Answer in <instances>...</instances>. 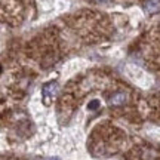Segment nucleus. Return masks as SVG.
Returning a JSON list of instances; mask_svg holds the SVG:
<instances>
[{"instance_id":"obj_2","label":"nucleus","mask_w":160,"mask_h":160,"mask_svg":"<svg viewBox=\"0 0 160 160\" xmlns=\"http://www.w3.org/2000/svg\"><path fill=\"white\" fill-rule=\"evenodd\" d=\"M128 101V93L126 92H116L113 93L111 97H110V105H113V107H119V105H123L126 104Z\"/></svg>"},{"instance_id":"obj_7","label":"nucleus","mask_w":160,"mask_h":160,"mask_svg":"<svg viewBox=\"0 0 160 160\" xmlns=\"http://www.w3.org/2000/svg\"><path fill=\"white\" fill-rule=\"evenodd\" d=\"M51 160H58V159H51Z\"/></svg>"},{"instance_id":"obj_3","label":"nucleus","mask_w":160,"mask_h":160,"mask_svg":"<svg viewBox=\"0 0 160 160\" xmlns=\"http://www.w3.org/2000/svg\"><path fill=\"white\" fill-rule=\"evenodd\" d=\"M144 9L150 15L160 12V0H145L144 2Z\"/></svg>"},{"instance_id":"obj_1","label":"nucleus","mask_w":160,"mask_h":160,"mask_svg":"<svg viewBox=\"0 0 160 160\" xmlns=\"http://www.w3.org/2000/svg\"><path fill=\"white\" fill-rule=\"evenodd\" d=\"M57 92H58L57 82H49V83H46V85L43 86V98H45L48 102L51 101V98H53L57 95Z\"/></svg>"},{"instance_id":"obj_4","label":"nucleus","mask_w":160,"mask_h":160,"mask_svg":"<svg viewBox=\"0 0 160 160\" xmlns=\"http://www.w3.org/2000/svg\"><path fill=\"white\" fill-rule=\"evenodd\" d=\"M159 157V153L154 150H145L142 153V159L144 160H156Z\"/></svg>"},{"instance_id":"obj_6","label":"nucleus","mask_w":160,"mask_h":160,"mask_svg":"<svg viewBox=\"0 0 160 160\" xmlns=\"http://www.w3.org/2000/svg\"><path fill=\"white\" fill-rule=\"evenodd\" d=\"M98 2H107V0H98Z\"/></svg>"},{"instance_id":"obj_5","label":"nucleus","mask_w":160,"mask_h":160,"mask_svg":"<svg viewBox=\"0 0 160 160\" xmlns=\"http://www.w3.org/2000/svg\"><path fill=\"white\" fill-rule=\"evenodd\" d=\"M98 107H99V101H98V99H95V101H92V102L89 104V108L91 110H97Z\"/></svg>"}]
</instances>
